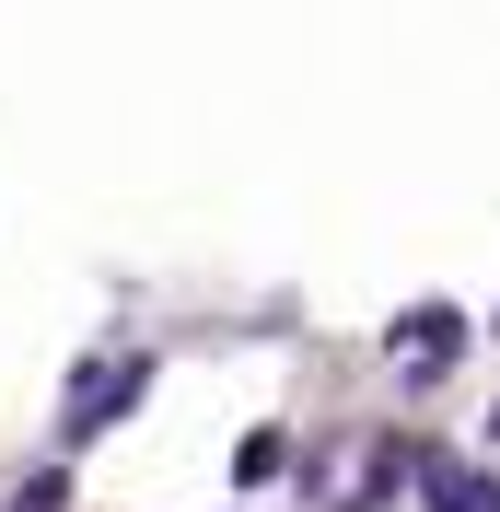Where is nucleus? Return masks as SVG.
<instances>
[{
	"label": "nucleus",
	"mask_w": 500,
	"mask_h": 512,
	"mask_svg": "<svg viewBox=\"0 0 500 512\" xmlns=\"http://www.w3.org/2000/svg\"><path fill=\"white\" fill-rule=\"evenodd\" d=\"M280 454H291L280 431H245V454H233V478H245V489H268V478H280Z\"/></svg>",
	"instance_id": "4"
},
{
	"label": "nucleus",
	"mask_w": 500,
	"mask_h": 512,
	"mask_svg": "<svg viewBox=\"0 0 500 512\" xmlns=\"http://www.w3.org/2000/svg\"><path fill=\"white\" fill-rule=\"evenodd\" d=\"M466 350V315L454 303H419V315H396V361H419L407 384H442V361Z\"/></svg>",
	"instance_id": "2"
},
{
	"label": "nucleus",
	"mask_w": 500,
	"mask_h": 512,
	"mask_svg": "<svg viewBox=\"0 0 500 512\" xmlns=\"http://www.w3.org/2000/svg\"><path fill=\"white\" fill-rule=\"evenodd\" d=\"M489 419H500V408H489Z\"/></svg>",
	"instance_id": "6"
},
{
	"label": "nucleus",
	"mask_w": 500,
	"mask_h": 512,
	"mask_svg": "<svg viewBox=\"0 0 500 512\" xmlns=\"http://www.w3.org/2000/svg\"><path fill=\"white\" fill-rule=\"evenodd\" d=\"M59 501H70V478H59V466H35V478L12 489V512H59Z\"/></svg>",
	"instance_id": "5"
},
{
	"label": "nucleus",
	"mask_w": 500,
	"mask_h": 512,
	"mask_svg": "<svg viewBox=\"0 0 500 512\" xmlns=\"http://www.w3.org/2000/svg\"><path fill=\"white\" fill-rule=\"evenodd\" d=\"M140 384H152V361H140V350H128V361H94V384L70 396V443H94L117 408H140Z\"/></svg>",
	"instance_id": "1"
},
{
	"label": "nucleus",
	"mask_w": 500,
	"mask_h": 512,
	"mask_svg": "<svg viewBox=\"0 0 500 512\" xmlns=\"http://www.w3.org/2000/svg\"><path fill=\"white\" fill-rule=\"evenodd\" d=\"M407 478H419V501H431V512H500V478H489V466H454V454H419Z\"/></svg>",
	"instance_id": "3"
}]
</instances>
